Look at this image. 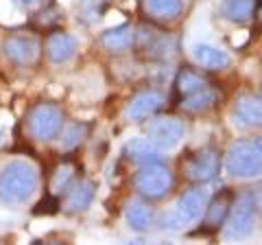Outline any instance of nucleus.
<instances>
[{"mask_svg":"<svg viewBox=\"0 0 262 245\" xmlns=\"http://www.w3.org/2000/svg\"><path fill=\"white\" fill-rule=\"evenodd\" d=\"M214 81L208 79L203 72L194 70V68H182L175 75V81H173V90H175V101L179 103L186 96H190L194 92H199V90L212 86Z\"/></svg>","mask_w":262,"mask_h":245,"instance_id":"nucleus-16","label":"nucleus"},{"mask_svg":"<svg viewBox=\"0 0 262 245\" xmlns=\"http://www.w3.org/2000/svg\"><path fill=\"white\" fill-rule=\"evenodd\" d=\"M258 0H223L221 3V15L229 22L243 24L253 18Z\"/></svg>","mask_w":262,"mask_h":245,"instance_id":"nucleus-23","label":"nucleus"},{"mask_svg":"<svg viewBox=\"0 0 262 245\" xmlns=\"http://www.w3.org/2000/svg\"><path fill=\"white\" fill-rule=\"evenodd\" d=\"M208 199H210V195L206 189H201V184L190 191H186L182 197L177 199L175 208L162 219L164 228H168V230H182L186 226L196 223L201 219L203 210H206Z\"/></svg>","mask_w":262,"mask_h":245,"instance_id":"nucleus-8","label":"nucleus"},{"mask_svg":"<svg viewBox=\"0 0 262 245\" xmlns=\"http://www.w3.org/2000/svg\"><path fill=\"white\" fill-rule=\"evenodd\" d=\"M96 186L90 179H79L63 193V210L66 212H83L90 208V203L94 201Z\"/></svg>","mask_w":262,"mask_h":245,"instance_id":"nucleus-17","label":"nucleus"},{"mask_svg":"<svg viewBox=\"0 0 262 245\" xmlns=\"http://www.w3.org/2000/svg\"><path fill=\"white\" fill-rule=\"evenodd\" d=\"M251 197H253V201H256V206H258V212L262 215V182H258L256 186H251Z\"/></svg>","mask_w":262,"mask_h":245,"instance_id":"nucleus-28","label":"nucleus"},{"mask_svg":"<svg viewBox=\"0 0 262 245\" xmlns=\"http://www.w3.org/2000/svg\"><path fill=\"white\" fill-rule=\"evenodd\" d=\"M253 140H256V145H258V149L262 151V138H253Z\"/></svg>","mask_w":262,"mask_h":245,"instance_id":"nucleus-29","label":"nucleus"},{"mask_svg":"<svg viewBox=\"0 0 262 245\" xmlns=\"http://www.w3.org/2000/svg\"><path fill=\"white\" fill-rule=\"evenodd\" d=\"M125 217H127L129 228H131V230H136V232H146L153 226V219H155L153 210L146 206V203H142V201L129 203Z\"/></svg>","mask_w":262,"mask_h":245,"instance_id":"nucleus-24","label":"nucleus"},{"mask_svg":"<svg viewBox=\"0 0 262 245\" xmlns=\"http://www.w3.org/2000/svg\"><path fill=\"white\" fill-rule=\"evenodd\" d=\"M192 59L203 70H225L229 66V55L212 44H194Z\"/></svg>","mask_w":262,"mask_h":245,"instance_id":"nucleus-19","label":"nucleus"},{"mask_svg":"<svg viewBox=\"0 0 262 245\" xmlns=\"http://www.w3.org/2000/svg\"><path fill=\"white\" fill-rule=\"evenodd\" d=\"M234 197L236 195L232 191L223 189L212 199H208L206 210H203V219H201L199 228L194 230V234H201V236L216 234L227 221V215H229V208H232V203H234Z\"/></svg>","mask_w":262,"mask_h":245,"instance_id":"nucleus-10","label":"nucleus"},{"mask_svg":"<svg viewBox=\"0 0 262 245\" xmlns=\"http://www.w3.org/2000/svg\"><path fill=\"white\" fill-rule=\"evenodd\" d=\"M166 105V96L158 90H144V92H138L134 99L129 101L125 116L134 122H144L153 118L155 114H160V110Z\"/></svg>","mask_w":262,"mask_h":245,"instance_id":"nucleus-12","label":"nucleus"},{"mask_svg":"<svg viewBox=\"0 0 262 245\" xmlns=\"http://www.w3.org/2000/svg\"><path fill=\"white\" fill-rule=\"evenodd\" d=\"M140 9L153 24H166L179 18L184 3L182 0H140Z\"/></svg>","mask_w":262,"mask_h":245,"instance_id":"nucleus-15","label":"nucleus"},{"mask_svg":"<svg viewBox=\"0 0 262 245\" xmlns=\"http://www.w3.org/2000/svg\"><path fill=\"white\" fill-rule=\"evenodd\" d=\"M175 177L170 173L168 167H164L162 162H149L142 165L140 171L134 175V189L142 199L158 201L173 191Z\"/></svg>","mask_w":262,"mask_h":245,"instance_id":"nucleus-5","label":"nucleus"},{"mask_svg":"<svg viewBox=\"0 0 262 245\" xmlns=\"http://www.w3.org/2000/svg\"><path fill=\"white\" fill-rule=\"evenodd\" d=\"M134 39H136V31L131 29V24H120V27L107 29L101 35V46L107 53L118 55V53L129 51V48L134 46Z\"/></svg>","mask_w":262,"mask_h":245,"instance_id":"nucleus-20","label":"nucleus"},{"mask_svg":"<svg viewBox=\"0 0 262 245\" xmlns=\"http://www.w3.org/2000/svg\"><path fill=\"white\" fill-rule=\"evenodd\" d=\"M134 46L138 53L151 62H168L179 51V42L173 33L158 29L155 24H142L136 33Z\"/></svg>","mask_w":262,"mask_h":245,"instance_id":"nucleus-4","label":"nucleus"},{"mask_svg":"<svg viewBox=\"0 0 262 245\" xmlns=\"http://www.w3.org/2000/svg\"><path fill=\"white\" fill-rule=\"evenodd\" d=\"M13 5L24 13H39L53 5V0H13Z\"/></svg>","mask_w":262,"mask_h":245,"instance_id":"nucleus-26","label":"nucleus"},{"mask_svg":"<svg viewBox=\"0 0 262 245\" xmlns=\"http://www.w3.org/2000/svg\"><path fill=\"white\" fill-rule=\"evenodd\" d=\"M223 167V153L214 145H203L199 149L186 151V156L179 162L184 177L192 184H208L216 179Z\"/></svg>","mask_w":262,"mask_h":245,"instance_id":"nucleus-2","label":"nucleus"},{"mask_svg":"<svg viewBox=\"0 0 262 245\" xmlns=\"http://www.w3.org/2000/svg\"><path fill=\"white\" fill-rule=\"evenodd\" d=\"M77 182V165L70 160H63L61 165H57L51 173V182H48V195L61 199V195Z\"/></svg>","mask_w":262,"mask_h":245,"instance_id":"nucleus-22","label":"nucleus"},{"mask_svg":"<svg viewBox=\"0 0 262 245\" xmlns=\"http://www.w3.org/2000/svg\"><path fill=\"white\" fill-rule=\"evenodd\" d=\"M77 37L66 31H51L44 42V53L53 64H66L77 55Z\"/></svg>","mask_w":262,"mask_h":245,"instance_id":"nucleus-14","label":"nucleus"},{"mask_svg":"<svg viewBox=\"0 0 262 245\" xmlns=\"http://www.w3.org/2000/svg\"><path fill=\"white\" fill-rule=\"evenodd\" d=\"M5 57L9 59L13 66L18 68H33L37 66L44 53V44L37 33L33 31H15L9 33L3 42Z\"/></svg>","mask_w":262,"mask_h":245,"instance_id":"nucleus-6","label":"nucleus"},{"mask_svg":"<svg viewBox=\"0 0 262 245\" xmlns=\"http://www.w3.org/2000/svg\"><path fill=\"white\" fill-rule=\"evenodd\" d=\"M57 208H61L59 197H55V195H46V197L35 206L33 212H35V215H55Z\"/></svg>","mask_w":262,"mask_h":245,"instance_id":"nucleus-27","label":"nucleus"},{"mask_svg":"<svg viewBox=\"0 0 262 245\" xmlns=\"http://www.w3.org/2000/svg\"><path fill=\"white\" fill-rule=\"evenodd\" d=\"M225 169L232 177L251 179L262 175V151L256 140H238L229 145L225 153Z\"/></svg>","mask_w":262,"mask_h":245,"instance_id":"nucleus-7","label":"nucleus"},{"mask_svg":"<svg viewBox=\"0 0 262 245\" xmlns=\"http://www.w3.org/2000/svg\"><path fill=\"white\" fill-rule=\"evenodd\" d=\"M186 127L175 116H158L149 122V140L162 151H170L184 140Z\"/></svg>","mask_w":262,"mask_h":245,"instance_id":"nucleus-11","label":"nucleus"},{"mask_svg":"<svg viewBox=\"0 0 262 245\" xmlns=\"http://www.w3.org/2000/svg\"><path fill=\"white\" fill-rule=\"evenodd\" d=\"M37 169L31 162H9L0 173V199L5 203H11V206L24 203L37 191Z\"/></svg>","mask_w":262,"mask_h":245,"instance_id":"nucleus-1","label":"nucleus"},{"mask_svg":"<svg viewBox=\"0 0 262 245\" xmlns=\"http://www.w3.org/2000/svg\"><path fill=\"white\" fill-rule=\"evenodd\" d=\"M122 156H125L129 162L134 165H149V162H160V149L155 147L149 138H131V140L122 147Z\"/></svg>","mask_w":262,"mask_h":245,"instance_id":"nucleus-18","label":"nucleus"},{"mask_svg":"<svg viewBox=\"0 0 262 245\" xmlns=\"http://www.w3.org/2000/svg\"><path fill=\"white\" fill-rule=\"evenodd\" d=\"M219 101H221V92H219V88L212 84V86H208V88L199 90V92H194V94H190V96H186V99H182L177 105H179V108H182L184 112L199 114V112H208V110H212Z\"/></svg>","mask_w":262,"mask_h":245,"instance_id":"nucleus-21","label":"nucleus"},{"mask_svg":"<svg viewBox=\"0 0 262 245\" xmlns=\"http://www.w3.org/2000/svg\"><path fill=\"white\" fill-rule=\"evenodd\" d=\"M66 122V114L59 105L42 101L27 112V118H24V127H27V134L37 142H51L57 136L61 134Z\"/></svg>","mask_w":262,"mask_h":245,"instance_id":"nucleus-3","label":"nucleus"},{"mask_svg":"<svg viewBox=\"0 0 262 245\" xmlns=\"http://www.w3.org/2000/svg\"><path fill=\"white\" fill-rule=\"evenodd\" d=\"M258 206L251 197V191L245 189L238 197H234V203L229 208L227 221H225V239L229 241H238V239H247L253 232V226H256L258 219Z\"/></svg>","mask_w":262,"mask_h":245,"instance_id":"nucleus-9","label":"nucleus"},{"mask_svg":"<svg viewBox=\"0 0 262 245\" xmlns=\"http://www.w3.org/2000/svg\"><path fill=\"white\" fill-rule=\"evenodd\" d=\"M234 122L243 129L262 127V96L243 94L234 103Z\"/></svg>","mask_w":262,"mask_h":245,"instance_id":"nucleus-13","label":"nucleus"},{"mask_svg":"<svg viewBox=\"0 0 262 245\" xmlns=\"http://www.w3.org/2000/svg\"><path fill=\"white\" fill-rule=\"evenodd\" d=\"M88 132H90V125H88V122H75V125H70V127L63 132V136H61V149H63V151L77 149V147L88 138Z\"/></svg>","mask_w":262,"mask_h":245,"instance_id":"nucleus-25","label":"nucleus"}]
</instances>
